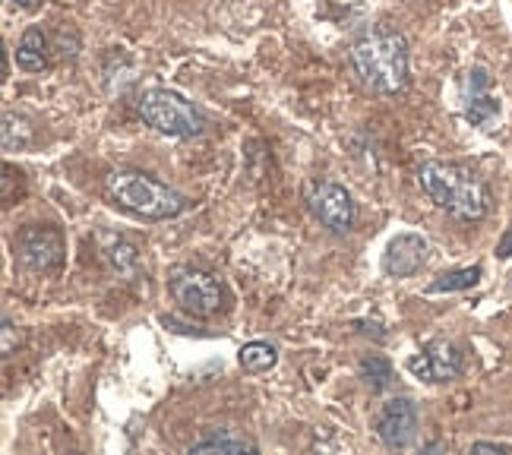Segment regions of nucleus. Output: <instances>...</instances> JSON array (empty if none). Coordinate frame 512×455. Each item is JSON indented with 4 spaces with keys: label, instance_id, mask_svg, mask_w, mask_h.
Masks as SVG:
<instances>
[{
    "label": "nucleus",
    "instance_id": "17",
    "mask_svg": "<svg viewBox=\"0 0 512 455\" xmlns=\"http://www.w3.org/2000/svg\"><path fill=\"white\" fill-rule=\"evenodd\" d=\"M105 256H108V263L117 269V272H124L130 275L136 269V263H140V256H136V247L127 244V241H114L105 247Z\"/></svg>",
    "mask_w": 512,
    "mask_h": 455
},
{
    "label": "nucleus",
    "instance_id": "22",
    "mask_svg": "<svg viewBox=\"0 0 512 455\" xmlns=\"http://www.w3.org/2000/svg\"><path fill=\"white\" fill-rule=\"evenodd\" d=\"M10 4H16V7H26V10H32V7H38V0H10Z\"/></svg>",
    "mask_w": 512,
    "mask_h": 455
},
{
    "label": "nucleus",
    "instance_id": "1",
    "mask_svg": "<svg viewBox=\"0 0 512 455\" xmlns=\"http://www.w3.org/2000/svg\"><path fill=\"white\" fill-rule=\"evenodd\" d=\"M351 67L377 95H396L408 83V42L392 26H370L351 45Z\"/></svg>",
    "mask_w": 512,
    "mask_h": 455
},
{
    "label": "nucleus",
    "instance_id": "14",
    "mask_svg": "<svg viewBox=\"0 0 512 455\" xmlns=\"http://www.w3.org/2000/svg\"><path fill=\"white\" fill-rule=\"evenodd\" d=\"M238 361L247 373H266L275 367V361H279V351H275L269 342H250L241 348Z\"/></svg>",
    "mask_w": 512,
    "mask_h": 455
},
{
    "label": "nucleus",
    "instance_id": "19",
    "mask_svg": "<svg viewBox=\"0 0 512 455\" xmlns=\"http://www.w3.org/2000/svg\"><path fill=\"white\" fill-rule=\"evenodd\" d=\"M13 345H19V332H13V320L4 316V358L13 354Z\"/></svg>",
    "mask_w": 512,
    "mask_h": 455
},
{
    "label": "nucleus",
    "instance_id": "18",
    "mask_svg": "<svg viewBox=\"0 0 512 455\" xmlns=\"http://www.w3.org/2000/svg\"><path fill=\"white\" fill-rule=\"evenodd\" d=\"M32 136V127H26L23 117L4 114V149H23Z\"/></svg>",
    "mask_w": 512,
    "mask_h": 455
},
{
    "label": "nucleus",
    "instance_id": "7",
    "mask_svg": "<svg viewBox=\"0 0 512 455\" xmlns=\"http://www.w3.org/2000/svg\"><path fill=\"white\" fill-rule=\"evenodd\" d=\"M307 206L313 212L323 228H329L332 234H345L354 225V203L351 193L339 184H320L313 187V193L307 196Z\"/></svg>",
    "mask_w": 512,
    "mask_h": 455
},
{
    "label": "nucleus",
    "instance_id": "15",
    "mask_svg": "<svg viewBox=\"0 0 512 455\" xmlns=\"http://www.w3.org/2000/svg\"><path fill=\"white\" fill-rule=\"evenodd\" d=\"M358 373H361V380L370 386V392H383L392 386V380H396V373H392V364L383 361V358H364L358 364Z\"/></svg>",
    "mask_w": 512,
    "mask_h": 455
},
{
    "label": "nucleus",
    "instance_id": "21",
    "mask_svg": "<svg viewBox=\"0 0 512 455\" xmlns=\"http://www.w3.org/2000/svg\"><path fill=\"white\" fill-rule=\"evenodd\" d=\"M497 256H500V260H509V256H512V231H509V234L503 237V241H500Z\"/></svg>",
    "mask_w": 512,
    "mask_h": 455
},
{
    "label": "nucleus",
    "instance_id": "13",
    "mask_svg": "<svg viewBox=\"0 0 512 455\" xmlns=\"http://www.w3.org/2000/svg\"><path fill=\"white\" fill-rule=\"evenodd\" d=\"M481 279V266H465V269H452L443 272L437 279L430 282V294H449V291H465V288H475Z\"/></svg>",
    "mask_w": 512,
    "mask_h": 455
},
{
    "label": "nucleus",
    "instance_id": "12",
    "mask_svg": "<svg viewBox=\"0 0 512 455\" xmlns=\"http://www.w3.org/2000/svg\"><path fill=\"white\" fill-rule=\"evenodd\" d=\"M190 452H256V443L238 437L234 430H212L203 440H196Z\"/></svg>",
    "mask_w": 512,
    "mask_h": 455
},
{
    "label": "nucleus",
    "instance_id": "2",
    "mask_svg": "<svg viewBox=\"0 0 512 455\" xmlns=\"http://www.w3.org/2000/svg\"><path fill=\"white\" fill-rule=\"evenodd\" d=\"M421 190L430 203H437L459 222H481L490 209V193L484 181L462 165L452 162H424L418 171Z\"/></svg>",
    "mask_w": 512,
    "mask_h": 455
},
{
    "label": "nucleus",
    "instance_id": "4",
    "mask_svg": "<svg viewBox=\"0 0 512 455\" xmlns=\"http://www.w3.org/2000/svg\"><path fill=\"white\" fill-rule=\"evenodd\" d=\"M140 114L143 121L165 136H177V140H193L206 130V117L187 98L168 89H149L140 98Z\"/></svg>",
    "mask_w": 512,
    "mask_h": 455
},
{
    "label": "nucleus",
    "instance_id": "20",
    "mask_svg": "<svg viewBox=\"0 0 512 455\" xmlns=\"http://www.w3.org/2000/svg\"><path fill=\"white\" fill-rule=\"evenodd\" d=\"M471 452H512V446H503V443H475Z\"/></svg>",
    "mask_w": 512,
    "mask_h": 455
},
{
    "label": "nucleus",
    "instance_id": "3",
    "mask_svg": "<svg viewBox=\"0 0 512 455\" xmlns=\"http://www.w3.org/2000/svg\"><path fill=\"white\" fill-rule=\"evenodd\" d=\"M105 193L117 209H124L143 222H165L187 209V200L174 187L155 181L152 174L130 168L111 171L105 181Z\"/></svg>",
    "mask_w": 512,
    "mask_h": 455
},
{
    "label": "nucleus",
    "instance_id": "10",
    "mask_svg": "<svg viewBox=\"0 0 512 455\" xmlns=\"http://www.w3.org/2000/svg\"><path fill=\"white\" fill-rule=\"evenodd\" d=\"M427 260V241L421 234H396L383 253V272L389 279H408Z\"/></svg>",
    "mask_w": 512,
    "mask_h": 455
},
{
    "label": "nucleus",
    "instance_id": "16",
    "mask_svg": "<svg viewBox=\"0 0 512 455\" xmlns=\"http://www.w3.org/2000/svg\"><path fill=\"white\" fill-rule=\"evenodd\" d=\"M500 114V105L490 98L484 89H475V92H468V105H465V117L471 124H478V127H484V124H490L494 117Z\"/></svg>",
    "mask_w": 512,
    "mask_h": 455
},
{
    "label": "nucleus",
    "instance_id": "6",
    "mask_svg": "<svg viewBox=\"0 0 512 455\" xmlns=\"http://www.w3.org/2000/svg\"><path fill=\"white\" fill-rule=\"evenodd\" d=\"M16 256L19 263L32 272H48L61 263L64 256V241H61V231L48 228V225H26L23 231L16 234Z\"/></svg>",
    "mask_w": 512,
    "mask_h": 455
},
{
    "label": "nucleus",
    "instance_id": "9",
    "mask_svg": "<svg viewBox=\"0 0 512 455\" xmlns=\"http://www.w3.org/2000/svg\"><path fill=\"white\" fill-rule=\"evenodd\" d=\"M408 370L424 383H446L462 373V351L452 342H433L408 361Z\"/></svg>",
    "mask_w": 512,
    "mask_h": 455
},
{
    "label": "nucleus",
    "instance_id": "11",
    "mask_svg": "<svg viewBox=\"0 0 512 455\" xmlns=\"http://www.w3.org/2000/svg\"><path fill=\"white\" fill-rule=\"evenodd\" d=\"M16 64L29 73H42L48 67V38L38 26L26 29L23 42H19V48H16Z\"/></svg>",
    "mask_w": 512,
    "mask_h": 455
},
{
    "label": "nucleus",
    "instance_id": "5",
    "mask_svg": "<svg viewBox=\"0 0 512 455\" xmlns=\"http://www.w3.org/2000/svg\"><path fill=\"white\" fill-rule=\"evenodd\" d=\"M171 298L181 304V310L193 316H215L222 310V285L215 275L184 266L171 275Z\"/></svg>",
    "mask_w": 512,
    "mask_h": 455
},
{
    "label": "nucleus",
    "instance_id": "8",
    "mask_svg": "<svg viewBox=\"0 0 512 455\" xmlns=\"http://www.w3.org/2000/svg\"><path fill=\"white\" fill-rule=\"evenodd\" d=\"M377 433L389 449H408L418 440V405L405 395L389 399L377 418Z\"/></svg>",
    "mask_w": 512,
    "mask_h": 455
}]
</instances>
